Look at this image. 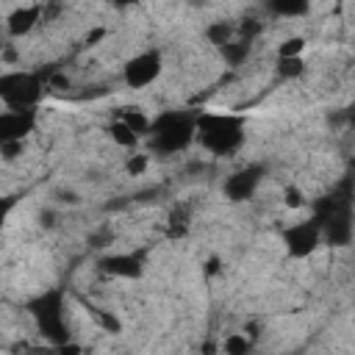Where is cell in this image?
Here are the masks:
<instances>
[{
  "mask_svg": "<svg viewBox=\"0 0 355 355\" xmlns=\"http://www.w3.org/2000/svg\"><path fill=\"white\" fill-rule=\"evenodd\" d=\"M194 141L211 155H233L244 144V116L225 111H197Z\"/></svg>",
  "mask_w": 355,
  "mask_h": 355,
  "instance_id": "cell-1",
  "label": "cell"
},
{
  "mask_svg": "<svg viewBox=\"0 0 355 355\" xmlns=\"http://www.w3.org/2000/svg\"><path fill=\"white\" fill-rule=\"evenodd\" d=\"M194 122H197V111H186V108L164 111L155 119H150L147 141L158 155L183 153L194 141Z\"/></svg>",
  "mask_w": 355,
  "mask_h": 355,
  "instance_id": "cell-2",
  "label": "cell"
},
{
  "mask_svg": "<svg viewBox=\"0 0 355 355\" xmlns=\"http://www.w3.org/2000/svg\"><path fill=\"white\" fill-rule=\"evenodd\" d=\"M44 94V78L39 72H3L0 75V103L8 111H36Z\"/></svg>",
  "mask_w": 355,
  "mask_h": 355,
  "instance_id": "cell-3",
  "label": "cell"
},
{
  "mask_svg": "<svg viewBox=\"0 0 355 355\" xmlns=\"http://www.w3.org/2000/svg\"><path fill=\"white\" fill-rule=\"evenodd\" d=\"M28 313L36 319V327L42 330V336L61 347L69 338L67 330V319H64V291H44L39 297H33L28 302Z\"/></svg>",
  "mask_w": 355,
  "mask_h": 355,
  "instance_id": "cell-4",
  "label": "cell"
},
{
  "mask_svg": "<svg viewBox=\"0 0 355 355\" xmlns=\"http://www.w3.org/2000/svg\"><path fill=\"white\" fill-rule=\"evenodd\" d=\"M161 69H164L161 50L150 47V50H141V53H136L133 58L125 61V67H122V80H125L128 89H147L150 83L158 80Z\"/></svg>",
  "mask_w": 355,
  "mask_h": 355,
  "instance_id": "cell-5",
  "label": "cell"
},
{
  "mask_svg": "<svg viewBox=\"0 0 355 355\" xmlns=\"http://www.w3.org/2000/svg\"><path fill=\"white\" fill-rule=\"evenodd\" d=\"M319 244H322V230L313 219L294 222L283 230V247L291 258H308Z\"/></svg>",
  "mask_w": 355,
  "mask_h": 355,
  "instance_id": "cell-6",
  "label": "cell"
},
{
  "mask_svg": "<svg viewBox=\"0 0 355 355\" xmlns=\"http://www.w3.org/2000/svg\"><path fill=\"white\" fill-rule=\"evenodd\" d=\"M36 128V111H0V147L22 144V139Z\"/></svg>",
  "mask_w": 355,
  "mask_h": 355,
  "instance_id": "cell-7",
  "label": "cell"
},
{
  "mask_svg": "<svg viewBox=\"0 0 355 355\" xmlns=\"http://www.w3.org/2000/svg\"><path fill=\"white\" fill-rule=\"evenodd\" d=\"M261 180H263V166L250 164V166H244V169L233 172V175L222 183V191H225V197H227V200L241 202V200H250V197L258 191Z\"/></svg>",
  "mask_w": 355,
  "mask_h": 355,
  "instance_id": "cell-8",
  "label": "cell"
},
{
  "mask_svg": "<svg viewBox=\"0 0 355 355\" xmlns=\"http://www.w3.org/2000/svg\"><path fill=\"white\" fill-rule=\"evenodd\" d=\"M42 6H19V8H14L11 14H8V19H6V31H8V36H14V39H19V36H28L33 28H36V22L42 19Z\"/></svg>",
  "mask_w": 355,
  "mask_h": 355,
  "instance_id": "cell-9",
  "label": "cell"
},
{
  "mask_svg": "<svg viewBox=\"0 0 355 355\" xmlns=\"http://www.w3.org/2000/svg\"><path fill=\"white\" fill-rule=\"evenodd\" d=\"M103 272H108L114 277H139L141 275V258L133 252L108 255V258H103Z\"/></svg>",
  "mask_w": 355,
  "mask_h": 355,
  "instance_id": "cell-10",
  "label": "cell"
},
{
  "mask_svg": "<svg viewBox=\"0 0 355 355\" xmlns=\"http://www.w3.org/2000/svg\"><path fill=\"white\" fill-rule=\"evenodd\" d=\"M250 44H252V42H247V39H241V36L236 33V39H230L227 44H222L219 53H222V58H225L230 67H239V64H244V58L250 55Z\"/></svg>",
  "mask_w": 355,
  "mask_h": 355,
  "instance_id": "cell-11",
  "label": "cell"
},
{
  "mask_svg": "<svg viewBox=\"0 0 355 355\" xmlns=\"http://www.w3.org/2000/svg\"><path fill=\"white\" fill-rule=\"evenodd\" d=\"M119 122L128 125L139 139L147 136V130H150V116L144 111H139V108H122L119 111Z\"/></svg>",
  "mask_w": 355,
  "mask_h": 355,
  "instance_id": "cell-12",
  "label": "cell"
},
{
  "mask_svg": "<svg viewBox=\"0 0 355 355\" xmlns=\"http://www.w3.org/2000/svg\"><path fill=\"white\" fill-rule=\"evenodd\" d=\"M269 11L291 19V17H305L311 11V6L305 0H275V3H269Z\"/></svg>",
  "mask_w": 355,
  "mask_h": 355,
  "instance_id": "cell-13",
  "label": "cell"
},
{
  "mask_svg": "<svg viewBox=\"0 0 355 355\" xmlns=\"http://www.w3.org/2000/svg\"><path fill=\"white\" fill-rule=\"evenodd\" d=\"M205 39H208L211 44L222 47V44H227L230 39H236V25H233V22H211V25L205 28Z\"/></svg>",
  "mask_w": 355,
  "mask_h": 355,
  "instance_id": "cell-14",
  "label": "cell"
},
{
  "mask_svg": "<svg viewBox=\"0 0 355 355\" xmlns=\"http://www.w3.org/2000/svg\"><path fill=\"white\" fill-rule=\"evenodd\" d=\"M189 222H191V211H189V205H175L172 211H169V216H166V225H169V233L172 236H183L186 230H189Z\"/></svg>",
  "mask_w": 355,
  "mask_h": 355,
  "instance_id": "cell-15",
  "label": "cell"
},
{
  "mask_svg": "<svg viewBox=\"0 0 355 355\" xmlns=\"http://www.w3.org/2000/svg\"><path fill=\"white\" fill-rule=\"evenodd\" d=\"M108 133H111V141H114V144H119V147H136V144H139V136H136L128 125H122L119 119H116V122H111Z\"/></svg>",
  "mask_w": 355,
  "mask_h": 355,
  "instance_id": "cell-16",
  "label": "cell"
},
{
  "mask_svg": "<svg viewBox=\"0 0 355 355\" xmlns=\"http://www.w3.org/2000/svg\"><path fill=\"white\" fill-rule=\"evenodd\" d=\"M305 72V61L300 58H277V75L280 78H297Z\"/></svg>",
  "mask_w": 355,
  "mask_h": 355,
  "instance_id": "cell-17",
  "label": "cell"
},
{
  "mask_svg": "<svg viewBox=\"0 0 355 355\" xmlns=\"http://www.w3.org/2000/svg\"><path fill=\"white\" fill-rule=\"evenodd\" d=\"M222 349H225V355H250V341L241 333H233L225 338Z\"/></svg>",
  "mask_w": 355,
  "mask_h": 355,
  "instance_id": "cell-18",
  "label": "cell"
},
{
  "mask_svg": "<svg viewBox=\"0 0 355 355\" xmlns=\"http://www.w3.org/2000/svg\"><path fill=\"white\" fill-rule=\"evenodd\" d=\"M302 50H305V39L302 36H291L277 47V58H300Z\"/></svg>",
  "mask_w": 355,
  "mask_h": 355,
  "instance_id": "cell-19",
  "label": "cell"
},
{
  "mask_svg": "<svg viewBox=\"0 0 355 355\" xmlns=\"http://www.w3.org/2000/svg\"><path fill=\"white\" fill-rule=\"evenodd\" d=\"M53 197H55L61 205H78V202H80V194H78L75 189H69V186L55 189V191H53Z\"/></svg>",
  "mask_w": 355,
  "mask_h": 355,
  "instance_id": "cell-20",
  "label": "cell"
},
{
  "mask_svg": "<svg viewBox=\"0 0 355 355\" xmlns=\"http://www.w3.org/2000/svg\"><path fill=\"white\" fill-rule=\"evenodd\" d=\"M144 166H147V155H136V158H130V161H128V172H130V175L144 172Z\"/></svg>",
  "mask_w": 355,
  "mask_h": 355,
  "instance_id": "cell-21",
  "label": "cell"
},
{
  "mask_svg": "<svg viewBox=\"0 0 355 355\" xmlns=\"http://www.w3.org/2000/svg\"><path fill=\"white\" fill-rule=\"evenodd\" d=\"M14 197H0V230H3V225H6V216H8V211L14 208Z\"/></svg>",
  "mask_w": 355,
  "mask_h": 355,
  "instance_id": "cell-22",
  "label": "cell"
},
{
  "mask_svg": "<svg viewBox=\"0 0 355 355\" xmlns=\"http://www.w3.org/2000/svg\"><path fill=\"white\" fill-rule=\"evenodd\" d=\"M286 205L300 208V205H302V194H300L297 189H288V191H286Z\"/></svg>",
  "mask_w": 355,
  "mask_h": 355,
  "instance_id": "cell-23",
  "label": "cell"
},
{
  "mask_svg": "<svg viewBox=\"0 0 355 355\" xmlns=\"http://www.w3.org/2000/svg\"><path fill=\"white\" fill-rule=\"evenodd\" d=\"M3 47H6V44H3V36H0V55H3Z\"/></svg>",
  "mask_w": 355,
  "mask_h": 355,
  "instance_id": "cell-24",
  "label": "cell"
}]
</instances>
